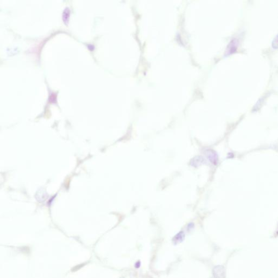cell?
<instances>
[{"instance_id": "obj_7", "label": "cell", "mask_w": 278, "mask_h": 278, "mask_svg": "<svg viewBox=\"0 0 278 278\" xmlns=\"http://www.w3.org/2000/svg\"><path fill=\"white\" fill-rule=\"evenodd\" d=\"M140 261H138V262H136V263L135 264V268H138L140 267Z\"/></svg>"}, {"instance_id": "obj_5", "label": "cell", "mask_w": 278, "mask_h": 278, "mask_svg": "<svg viewBox=\"0 0 278 278\" xmlns=\"http://www.w3.org/2000/svg\"><path fill=\"white\" fill-rule=\"evenodd\" d=\"M272 46L274 48H278V34L276 35V37L273 39L272 41Z\"/></svg>"}, {"instance_id": "obj_6", "label": "cell", "mask_w": 278, "mask_h": 278, "mask_svg": "<svg viewBox=\"0 0 278 278\" xmlns=\"http://www.w3.org/2000/svg\"><path fill=\"white\" fill-rule=\"evenodd\" d=\"M64 11H65V13L64 12V14H63V19H64V21L65 22L67 21V19L69 18V10L68 9H65Z\"/></svg>"}, {"instance_id": "obj_3", "label": "cell", "mask_w": 278, "mask_h": 278, "mask_svg": "<svg viewBox=\"0 0 278 278\" xmlns=\"http://www.w3.org/2000/svg\"><path fill=\"white\" fill-rule=\"evenodd\" d=\"M204 162H205V161L203 158L201 156H197L191 160L190 165L193 167H198Z\"/></svg>"}, {"instance_id": "obj_4", "label": "cell", "mask_w": 278, "mask_h": 278, "mask_svg": "<svg viewBox=\"0 0 278 278\" xmlns=\"http://www.w3.org/2000/svg\"><path fill=\"white\" fill-rule=\"evenodd\" d=\"M184 237H185V234L184 233V232L180 231L175 236V237L173 238L172 241L173 244H179L180 242H182L184 240Z\"/></svg>"}, {"instance_id": "obj_2", "label": "cell", "mask_w": 278, "mask_h": 278, "mask_svg": "<svg viewBox=\"0 0 278 278\" xmlns=\"http://www.w3.org/2000/svg\"><path fill=\"white\" fill-rule=\"evenodd\" d=\"M205 155L210 162L214 165L217 164L218 162V156L216 153L212 149H207L205 151Z\"/></svg>"}, {"instance_id": "obj_1", "label": "cell", "mask_w": 278, "mask_h": 278, "mask_svg": "<svg viewBox=\"0 0 278 278\" xmlns=\"http://www.w3.org/2000/svg\"><path fill=\"white\" fill-rule=\"evenodd\" d=\"M213 275L215 278H225V268L222 266H216L212 270Z\"/></svg>"}]
</instances>
